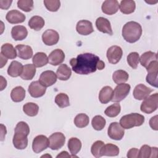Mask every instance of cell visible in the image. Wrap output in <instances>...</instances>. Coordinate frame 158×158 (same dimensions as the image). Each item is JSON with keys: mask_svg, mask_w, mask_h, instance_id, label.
<instances>
[{"mask_svg": "<svg viewBox=\"0 0 158 158\" xmlns=\"http://www.w3.org/2000/svg\"><path fill=\"white\" fill-rule=\"evenodd\" d=\"M70 64L72 70L80 75H88L95 72L97 69L102 70L105 64L99 57L91 53H83L77 56V58H72Z\"/></svg>", "mask_w": 158, "mask_h": 158, "instance_id": "6da1fadb", "label": "cell"}, {"mask_svg": "<svg viewBox=\"0 0 158 158\" xmlns=\"http://www.w3.org/2000/svg\"><path fill=\"white\" fill-rule=\"evenodd\" d=\"M14 132L12 139L14 146L17 149H25L28 145L27 136L30 133L28 125L25 122H19L15 128Z\"/></svg>", "mask_w": 158, "mask_h": 158, "instance_id": "7a4b0ae2", "label": "cell"}, {"mask_svg": "<svg viewBox=\"0 0 158 158\" xmlns=\"http://www.w3.org/2000/svg\"><path fill=\"white\" fill-rule=\"evenodd\" d=\"M122 34L126 41L130 43H133L138 41L142 35V27L139 23L135 21H130L123 25Z\"/></svg>", "mask_w": 158, "mask_h": 158, "instance_id": "3957f363", "label": "cell"}, {"mask_svg": "<svg viewBox=\"0 0 158 158\" xmlns=\"http://www.w3.org/2000/svg\"><path fill=\"white\" fill-rule=\"evenodd\" d=\"M144 122V117L138 113H131L123 115L120 120V125L124 129H130L139 127Z\"/></svg>", "mask_w": 158, "mask_h": 158, "instance_id": "277c9868", "label": "cell"}, {"mask_svg": "<svg viewBox=\"0 0 158 158\" xmlns=\"http://www.w3.org/2000/svg\"><path fill=\"white\" fill-rule=\"evenodd\" d=\"M158 107V93H156L144 99L141 104V112L146 114H151L157 110Z\"/></svg>", "mask_w": 158, "mask_h": 158, "instance_id": "5b68a950", "label": "cell"}, {"mask_svg": "<svg viewBox=\"0 0 158 158\" xmlns=\"http://www.w3.org/2000/svg\"><path fill=\"white\" fill-rule=\"evenodd\" d=\"M131 86L127 83H120L117 85L113 91L111 101L118 102L125 99L129 94Z\"/></svg>", "mask_w": 158, "mask_h": 158, "instance_id": "8992f818", "label": "cell"}, {"mask_svg": "<svg viewBox=\"0 0 158 158\" xmlns=\"http://www.w3.org/2000/svg\"><path fill=\"white\" fill-rule=\"evenodd\" d=\"M148 72V75L146 78L147 83L151 86L157 87V73H158V62L154 60L151 62L146 68Z\"/></svg>", "mask_w": 158, "mask_h": 158, "instance_id": "52a82bcc", "label": "cell"}, {"mask_svg": "<svg viewBox=\"0 0 158 158\" xmlns=\"http://www.w3.org/2000/svg\"><path fill=\"white\" fill-rule=\"evenodd\" d=\"M107 134L110 138L114 140H121L124 136V128L118 122H112L109 126Z\"/></svg>", "mask_w": 158, "mask_h": 158, "instance_id": "ba28073f", "label": "cell"}, {"mask_svg": "<svg viewBox=\"0 0 158 158\" xmlns=\"http://www.w3.org/2000/svg\"><path fill=\"white\" fill-rule=\"evenodd\" d=\"M49 144V138L46 136L40 135L36 136L32 143V149L35 153H40L45 150Z\"/></svg>", "mask_w": 158, "mask_h": 158, "instance_id": "9c48e42d", "label": "cell"}, {"mask_svg": "<svg viewBox=\"0 0 158 158\" xmlns=\"http://www.w3.org/2000/svg\"><path fill=\"white\" fill-rule=\"evenodd\" d=\"M49 148L52 150H58L64 146L65 142V137L61 132L52 133L49 138Z\"/></svg>", "mask_w": 158, "mask_h": 158, "instance_id": "30bf717a", "label": "cell"}, {"mask_svg": "<svg viewBox=\"0 0 158 158\" xmlns=\"http://www.w3.org/2000/svg\"><path fill=\"white\" fill-rule=\"evenodd\" d=\"M123 54L122 48L118 46H110L107 51L106 56L109 62L112 64L118 63L121 59Z\"/></svg>", "mask_w": 158, "mask_h": 158, "instance_id": "8fae6325", "label": "cell"}, {"mask_svg": "<svg viewBox=\"0 0 158 158\" xmlns=\"http://www.w3.org/2000/svg\"><path fill=\"white\" fill-rule=\"evenodd\" d=\"M57 81V75L52 70H46L43 72L40 76L39 81L44 86L49 87L53 85Z\"/></svg>", "mask_w": 158, "mask_h": 158, "instance_id": "7c38bea8", "label": "cell"}, {"mask_svg": "<svg viewBox=\"0 0 158 158\" xmlns=\"http://www.w3.org/2000/svg\"><path fill=\"white\" fill-rule=\"evenodd\" d=\"M59 40V35L54 30L48 29L42 35V40L44 44L47 46H52L56 44Z\"/></svg>", "mask_w": 158, "mask_h": 158, "instance_id": "4fadbf2b", "label": "cell"}, {"mask_svg": "<svg viewBox=\"0 0 158 158\" xmlns=\"http://www.w3.org/2000/svg\"><path fill=\"white\" fill-rule=\"evenodd\" d=\"M28 91L31 97L37 98L45 94L46 88L42 85L39 81H34L30 84Z\"/></svg>", "mask_w": 158, "mask_h": 158, "instance_id": "5bb4252c", "label": "cell"}, {"mask_svg": "<svg viewBox=\"0 0 158 158\" xmlns=\"http://www.w3.org/2000/svg\"><path fill=\"white\" fill-rule=\"evenodd\" d=\"M153 89L143 84H138L133 90V95L137 100H144L148 97Z\"/></svg>", "mask_w": 158, "mask_h": 158, "instance_id": "9a60e30c", "label": "cell"}, {"mask_svg": "<svg viewBox=\"0 0 158 158\" xmlns=\"http://www.w3.org/2000/svg\"><path fill=\"white\" fill-rule=\"evenodd\" d=\"M77 31L81 35H88L94 31L92 23L87 20H81L77 22Z\"/></svg>", "mask_w": 158, "mask_h": 158, "instance_id": "2e32d148", "label": "cell"}, {"mask_svg": "<svg viewBox=\"0 0 158 158\" xmlns=\"http://www.w3.org/2000/svg\"><path fill=\"white\" fill-rule=\"evenodd\" d=\"M119 3L117 0H106L102 4L101 9L103 13L107 15H113L117 12Z\"/></svg>", "mask_w": 158, "mask_h": 158, "instance_id": "e0dca14e", "label": "cell"}, {"mask_svg": "<svg viewBox=\"0 0 158 158\" xmlns=\"http://www.w3.org/2000/svg\"><path fill=\"white\" fill-rule=\"evenodd\" d=\"M6 19L10 23L17 24L23 22L26 17L23 13L17 10H11L7 13Z\"/></svg>", "mask_w": 158, "mask_h": 158, "instance_id": "ac0fdd59", "label": "cell"}, {"mask_svg": "<svg viewBox=\"0 0 158 158\" xmlns=\"http://www.w3.org/2000/svg\"><path fill=\"white\" fill-rule=\"evenodd\" d=\"M65 59V54L60 49H56L52 51L48 56V60L52 65H58L63 62Z\"/></svg>", "mask_w": 158, "mask_h": 158, "instance_id": "d6986e66", "label": "cell"}, {"mask_svg": "<svg viewBox=\"0 0 158 158\" xmlns=\"http://www.w3.org/2000/svg\"><path fill=\"white\" fill-rule=\"evenodd\" d=\"M96 26L97 29L101 32L109 35H112L113 33L110 23L106 18L102 17H98L96 20Z\"/></svg>", "mask_w": 158, "mask_h": 158, "instance_id": "ffe728a7", "label": "cell"}, {"mask_svg": "<svg viewBox=\"0 0 158 158\" xmlns=\"http://www.w3.org/2000/svg\"><path fill=\"white\" fill-rule=\"evenodd\" d=\"M17 56L23 60H28L33 56V49L31 46L24 44H18L15 46Z\"/></svg>", "mask_w": 158, "mask_h": 158, "instance_id": "44dd1931", "label": "cell"}, {"mask_svg": "<svg viewBox=\"0 0 158 158\" xmlns=\"http://www.w3.org/2000/svg\"><path fill=\"white\" fill-rule=\"evenodd\" d=\"M28 31L27 28L22 25H16L12 27L11 30V36L15 41H21L27 38Z\"/></svg>", "mask_w": 158, "mask_h": 158, "instance_id": "7402d4cb", "label": "cell"}, {"mask_svg": "<svg viewBox=\"0 0 158 158\" xmlns=\"http://www.w3.org/2000/svg\"><path fill=\"white\" fill-rule=\"evenodd\" d=\"M157 154V148L150 147L147 144L142 146L139 150V158H149V157H156Z\"/></svg>", "mask_w": 158, "mask_h": 158, "instance_id": "603a6c76", "label": "cell"}, {"mask_svg": "<svg viewBox=\"0 0 158 158\" xmlns=\"http://www.w3.org/2000/svg\"><path fill=\"white\" fill-rule=\"evenodd\" d=\"M1 54L6 59H14L17 56L16 49L10 43H4L1 48Z\"/></svg>", "mask_w": 158, "mask_h": 158, "instance_id": "cb8c5ba5", "label": "cell"}, {"mask_svg": "<svg viewBox=\"0 0 158 158\" xmlns=\"http://www.w3.org/2000/svg\"><path fill=\"white\" fill-rule=\"evenodd\" d=\"M72 75L70 68L65 64L59 65L56 71V75L60 80L65 81L70 78Z\"/></svg>", "mask_w": 158, "mask_h": 158, "instance_id": "d4e9b609", "label": "cell"}, {"mask_svg": "<svg viewBox=\"0 0 158 158\" xmlns=\"http://www.w3.org/2000/svg\"><path fill=\"white\" fill-rule=\"evenodd\" d=\"M113 89L110 86H104L99 91V99L101 103L107 104L111 101L112 97Z\"/></svg>", "mask_w": 158, "mask_h": 158, "instance_id": "484cf974", "label": "cell"}, {"mask_svg": "<svg viewBox=\"0 0 158 158\" xmlns=\"http://www.w3.org/2000/svg\"><path fill=\"white\" fill-rule=\"evenodd\" d=\"M23 66L20 62L17 60H14L10 63L8 67L7 73L12 77H17L20 76L23 70Z\"/></svg>", "mask_w": 158, "mask_h": 158, "instance_id": "4316f807", "label": "cell"}, {"mask_svg": "<svg viewBox=\"0 0 158 158\" xmlns=\"http://www.w3.org/2000/svg\"><path fill=\"white\" fill-rule=\"evenodd\" d=\"M120 10L125 14H130L133 13L136 9V4L132 0H122L119 4Z\"/></svg>", "mask_w": 158, "mask_h": 158, "instance_id": "83f0119b", "label": "cell"}, {"mask_svg": "<svg viewBox=\"0 0 158 158\" xmlns=\"http://www.w3.org/2000/svg\"><path fill=\"white\" fill-rule=\"evenodd\" d=\"M36 73V67L33 64H28L23 65V70L20 77L25 80H30L33 79Z\"/></svg>", "mask_w": 158, "mask_h": 158, "instance_id": "f1b7e54d", "label": "cell"}, {"mask_svg": "<svg viewBox=\"0 0 158 158\" xmlns=\"http://www.w3.org/2000/svg\"><path fill=\"white\" fill-rule=\"evenodd\" d=\"M157 60V53L150 51L143 53L139 58L141 65L144 67L145 68H146L151 62Z\"/></svg>", "mask_w": 158, "mask_h": 158, "instance_id": "f546056e", "label": "cell"}, {"mask_svg": "<svg viewBox=\"0 0 158 158\" xmlns=\"http://www.w3.org/2000/svg\"><path fill=\"white\" fill-rule=\"evenodd\" d=\"M119 148L117 146L108 143L104 144L101 149V156H118L119 154Z\"/></svg>", "mask_w": 158, "mask_h": 158, "instance_id": "4dcf8cb0", "label": "cell"}, {"mask_svg": "<svg viewBox=\"0 0 158 158\" xmlns=\"http://www.w3.org/2000/svg\"><path fill=\"white\" fill-rule=\"evenodd\" d=\"M32 61L35 67H41L46 65L48 63L49 60L44 52H38L34 55Z\"/></svg>", "mask_w": 158, "mask_h": 158, "instance_id": "1f68e13d", "label": "cell"}, {"mask_svg": "<svg viewBox=\"0 0 158 158\" xmlns=\"http://www.w3.org/2000/svg\"><path fill=\"white\" fill-rule=\"evenodd\" d=\"M25 97V89L18 86L13 88L10 93V98L12 100L15 102H19L22 101Z\"/></svg>", "mask_w": 158, "mask_h": 158, "instance_id": "d6a6232c", "label": "cell"}, {"mask_svg": "<svg viewBox=\"0 0 158 158\" xmlns=\"http://www.w3.org/2000/svg\"><path fill=\"white\" fill-rule=\"evenodd\" d=\"M68 148L72 154V157H77L75 155L77 154L81 148V141L78 138L75 137L70 138L68 141Z\"/></svg>", "mask_w": 158, "mask_h": 158, "instance_id": "836d02e7", "label": "cell"}, {"mask_svg": "<svg viewBox=\"0 0 158 158\" xmlns=\"http://www.w3.org/2000/svg\"><path fill=\"white\" fill-rule=\"evenodd\" d=\"M44 23L45 22L43 18L38 15L33 16L28 21V26L30 28L35 31L41 30L44 27Z\"/></svg>", "mask_w": 158, "mask_h": 158, "instance_id": "e575fe53", "label": "cell"}, {"mask_svg": "<svg viewBox=\"0 0 158 158\" xmlns=\"http://www.w3.org/2000/svg\"><path fill=\"white\" fill-rule=\"evenodd\" d=\"M128 73L123 70H118L114 72L112 75L113 81L117 85L126 82L128 79Z\"/></svg>", "mask_w": 158, "mask_h": 158, "instance_id": "d590c367", "label": "cell"}, {"mask_svg": "<svg viewBox=\"0 0 158 158\" xmlns=\"http://www.w3.org/2000/svg\"><path fill=\"white\" fill-rule=\"evenodd\" d=\"M38 106L33 102H27L23 106V111L26 115L30 117L36 115L38 113Z\"/></svg>", "mask_w": 158, "mask_h": 158, "instance_id": "8d00e7d4", "label": "cell"}, {"mask_svg": "<svg viewBox=\"0 0 158 158\" xmlns=\"http://www.w3.org/2000/svg\"><path fill=\"white\" fill-rule=\"evenodd\" d=\"M56 104L60 108H64L70 106L69 96L67 94L60 93L56 95L55 98Z\"/></svg>", "mask_w": 158, "mask_h": 158, "instance_id": "74e56055", "label": "cell"}, {"mask_svg": "<svg viewBox=\"0 0 158 158\" xmlns=\"http://www.w3.org/2000/svg\"><path fill=\"white\" fill-rule=\"evenodd\" d=\"M89 122V117L85 114H79L74 118V123L78 128L86 127Z\"/></svg>", "mask_w": 158, "mask_h": 158, "instance_id": "f35d334b", "label": "cell"}, {"mask_svg": "<svg viewBox=\"0 0 158 158\" xmlns=\"http://www.w3.org/2000/svg\"><path fill=\"white\" fill-rule=\"evenodd\" d=\"M121 110V106L118 103L113 104L106 108L104 114L109 117H115L117 116Z\"/></svg>", "mask_w": 158, "mask_h": 158, "instance_id": "ab89813d", "label": "cell"}, {"mask_svg": "<svg viewBox=\"0 0 158 158\" xmlns=\"http://www.w3.org/2000/svg\"><path fill=\"white\" fill-rule=\"evenodd\" d=\"M106 120L101 115H96L94 116L91 121V125L93 128L97 130H102L106 125Z\"/></svg>", "mask_w": 158, "mask_h": 158, "instance_id": "60d3db41", "label": "cell"}, {"mask_svg": "<svg viewBox=\"0 0 158 158\" xmlns=\"http://www.w3.org/2000/svg\"><path fill=\"white\" fill-rule=\"evenodd\" d=\"M128 65L133 69H136L138 67V64L139 62V56L136 52H130L127 58Z\"/></svg>", "mask_w": 158, "mask_h": 158, "instance_id": "b9f144b4", "label": "cell"}, {"mask_svg": "<svg viewBox=\"0 0 158 158\" xmlns=\"http://www.w3.org/2000/svg\"><path fill=\"white\" fill-rule=\"evenodd\" d=\"M104 145V143L102 141L98 140L95 141L91 146V152L93 154V156H94L96 158H99L102 157L101 152V149L102 148V147Z\"/></svg>", "mask_w": 158, "mask_h": 158, "instance_id": "7bdbcfd3", "label": "cell"}, {"mask_svg": "<svg viewBox=\"0 0 158 158\" xmlns=\"http://www.w3.org/2000/svg\"><path fill=\"white\" fill-rule=\"evenodd\" d=\"M17 7L23 11L28 12L33 9V1L32 0H19Z\"/></svg>", "mask_w": 158, "mask_h": 158, "instance_id": "ee69618b", "label": "cell"}, {"mask_svg": "<svg viewBox=\"0 0 158 158\" xmlns=\"http://www.w3.org/2000/svg\"><path fill=\"white\" fill-rule=\"evenodd\" d=\"M44 4L48 10L56 12L60 6V2L59 0H44Z\"/></svg>", "mask_w": 158, "mask_h": 158, "instance_id": "f6af8a7d", "label": "cell"}, {"mask_svg": "<svg viewBox=\"0 0 158 158\" xmlns=\"http://www.w3.org/2000/svg\"><path fill=\"white\" fill-rule=\"evenodd\" d=\"M127 156L128 158H138L139 157V150L137 148H131L128 151Z\"/></svg>", "mask_w": 158, "mask_h": 158, "instance_id": "bcb514c9", "label": "cell"}, {"mask_svg": "<svg viewBox=\"0 0 158 158\" xmlns=\"http://www.w3.org/2000/svg\"><path fill=\"white\" fill-rule=\"evenodd\" d=\"M157 118H158V116L156 115L152 117L149 120V125H150V127H151V128L152 130H158Z\"/></svg>", "mask_w": 158, "mask_h": 158, "instance_id": "7dc6e473", "label": "cell"}, {"mask_svg": "<svg viewBox=\"0 0 158 158\" xmlns=\"http://www.w3.org/2000/svg\"><path fill=\"white\" fill-rule=\"evenodd\" d=\"M12 1L9 0H0V7L2 9H7L10 6Z\"/></svg>", "mask_w": 158, "mask_h": 158, "instance_id": "c3c4849f", "label": "cell"}, {"mask_svg": "<svg viewBox=\"0 0 158 158\" xmlns=\"http://www.w3.org/2000/svg\"><path fill=\"white\" fill-rule=\"evenodd\" d=\"M1 140L3 141L4 139V136L6 135L7 131H6V127L4 125L1 124Z\"/></svg>", "mask_w": 158, "mask_h": 158, "instance_id": "681fc988", "label": "cell"}, {"mask_svg": "<svg viewBox=\"0 0 158 158\" xmlns=\"http://www.w3.org/2000/svg\"><path fill=\"white\" fill-rule=\"evenodd\" d=\"M1 91H2L7 86V81L2 76H1Z\"/></svg>", "mask_w": 158, "mask_h": 158, "instance_id": "f907efd6", "label": "cell"}, {"mask_svg": "<svg viewBox=\"0 0 158 158\" xmlns=\"http://www.w3.org/2000/svg\"><path fill=\"white\" fill-rule=\"evenodd\" d=\"M71 156L68 154L67 151H62L59 154H58L56 157H70Z\"/></svg>", "mask_w": 158, "mask_h": 158, "instance_id": "816d5d0a", "label": "cell"}, {"mask_svg": "<svg viewBox=\"0 0 158 158\" xmlns=\"http://www.w3.org/2000/svg\"><path fill=\"white\" fill-rule=\"evenodd\" d=\"M0 57H1V68H2L3 66L4 65H6V64L7 62V59L4 57L2 54H0Z\"/></svg>", "mask_w": 158, "mask_h": 158, "instance_id": "f5cc1de1", "label": "cell"}]
</instances>
